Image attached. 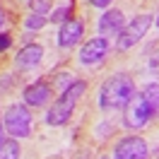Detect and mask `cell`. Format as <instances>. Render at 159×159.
<instances>
[{
	"label": "cell",
	"mask_w": 159,
	"mask_h": 159,
	"mask_svg": "<svg viewBox=\"0 0 159 159\" xmlns=\"http://www.w3.org/2000/svg\"><path fill=\"white\" fill-rule=\"evenodd\" d=\"M84 92H87V82L84 80H75L72 84H70L68 89L60 92V97L53 104H48V111H46V125L51 128H60V125H65L70 118H72V113L77 109L80 99L84 97Z\"/></svg>",
	"instance_id": "1"
},
{
	"label": "cell",
	"mask_w": 159,
	"mask_h": 159,
	"mask_svg": "<svg viewBox=\"0 0 159 159\" xmlns=\"http://www.w3.org/2000/svg\"><path fill=\"white\" fill-rule=\"evenodd\" d=\"M135 94V82L128 72H113L99 89L97 104L101 111H116L123 109L130 101V97Z\"/></svg>",
	"instance_id": "2"
},
{
	"label": "cell",
	"mask_w": 159,
	"mask_h": 159,
	"mask_svg": "<svg viewBox=\"0 0 159 159\" xmlns=\"http://www.w3.org/2000/svg\"><path fill=\"white\" fill-rule=\"evenodd\" d=\"M154 24V15L149 12H142L138 17H133L130 22H125V27L120 29V34L116 36V51L118 53H125L133 46H138L140 41L145 39V34L149 31V27Z\"/></svg>",
	"instance_id": "3"
},
{
	"label": "cell",
	"mask_w": 159,
	"mask_h": 159,
	"mask_svg": "<svg viewBox=\"0 0 159 159\" xmlns=\"http://www.w3.org/2000/svg\"><path fill=\"white\" fill-rule=\"evenodd\" d=\"M2 128L15 140H24L31 135V111L27 104H10L2 111Z\"/></svg>",
	"instance_id": "4"
},
{
	"label": "cell",
	"mask_w": 159,
	"mask_h": 159,
	"mask_svg": "<svg viewBox=\"0 0 159 159\" xmlns=\"http://www.w3.org/2000/svg\"><path fill=\"white\" fill-rule=\"evenodd\" d=\"M152 118H154V111L149 109L142 92H135L130 101L123 106V125L128 130H142Z\"/></svg>",
	"instance_id": "5"
},
{
	"label": "cell",
	"mask_w": 159,
	"mask_h": 159,
	"mask_svg": "<svg viewBox=\"0 0 159 159\" xmlns=\"http://www.w3.org/2000/svg\"><path fill=\"white\" fill-rule=\"evenodd\" d=\"M109 51H111V39H106V36H92V39H87L82 43V48L77 53V63L87 65V68L99 65L109 56Z\"/></svg>",
	"instance_id": "6"
},
{
	"label": "cell",
	"mask_w": 159,
	"mask_h": 159,
	"mask_svg": "<svg viewBox=\"0 0 159 159\" xmlns=\"http://www.w3.org/2000/svg\"><path fill=\"white\" fill-rule=\"evenodd\" d=\"M147 142L140 135H125L113 145V159H147Z\"/></svg>",
	"instance_id": "7"
},
{
	"label": "cell",
	"mask_w": 159,
	"mask_h": 159,
	"mask_svg": "<svg viewBox=\"0 0 159 159\" xmlns=\"http://www.w3.org/2000/svg\"><path fill=\"white\" fill-rule=\"evenodd\" d=\"M84 29H87V24L82 17H70L68 22H63L58 27V36H56V43H58V48H72V46H77L82 36H84Z\"/></svg>",
	"instance_id": "8"
},
{
	"label": "cell",
	"mask_w": 159,
	"mask_h": 159,
	"mask_svg": "<svg viewBox=\"0 0 159 159\" xmlns=\"http://www.w3.org/2000/svg\"><path fill=\"white\" fill-rule=\"evenodd\" d=\"M22 99L29 109H41V106H48L51 99H53V84L46 82V80H36L24 87L22 92Z\"/></svg>",
	"instance_id": "9"
},
{
	"label": "cell",
	"mask_w": 159,
	"mask_h": 159,
	"mask_svg": "<svg viewBox=\"0 0 159 159\" xmlns=\"http://www.w3.org/2000/svg\"><path fill=\"white\" fill-rule=\"evenodd\" d=\"M41 60H43V46L41 43H24L15 53V68L20 72H29V70L39 68Z\"/></svg>",
	"instance_id": "10"
},
{
	"label": "cell",
	"mask_w": 159,
	"mask_h": 159,
	"mask_svg": "<svg viewBox=\"0 0 159 159\" xmlns=\"http://www.w3.org/2000/svg\"><path fill=\"white\" fill-rule=\"evenodd\" d=\"M125 27V17H123V12L116 10V7H109V10H104V15L99 17L97 22V31H99V36H118L120 29Z\"/></svg>",
	"instance_id": "11"
},
{
	"label": "cell",
	"mask_w": 159,
	"mask_h": 159,
	"mask_svg": "<svg viewBox=\"0 0 159 159\" xmlns=\"http://www.w3.org/2000/svg\"><path fill=\"white\" fill-rule=\"evenodd\" d=\"M72 10H75V0H60V5L58 7H53V12H51V20L53 24H63V22H68L70 17H75L72 15Z\"/></svg>",
	"instance_id": "12"
},
{
	"label": "cell",
	"mask_w": 159,
	"mask_h": 159,
	"mask_svg": "<svg viewBox=\"0 0 159 159\" xmlns=\"http://www.w3.org/2000/svg\"><path fill=\"white\" fill-rule=\"evenodd\" d=\"M142 97L149 104V109L154 111V116L159 113V82H149L142 87Z\"/></svg>",
	"instance_id": "13"
},
{
	"label": "cell",
	"mask_w": 159,
	"mask_h": 159,
	"mask_svg": "<svg viewBox=\"0 0 159 159\" xmlns=\"http://www.w3.org/2000/svg\"><path fill=\"white\" fill-rule=\"evenodd\" d=\"M22 149H20V140L7 138L2 145H0V159H20Z\"/></svg>",
	"instance_id": "14"
},
{
	"label": "cell",
	"mask_w": 159,
	"mask_h": 159,
	"mask_svg": "<svg viewBox=\"0 0 159 159\" xmlns=\"http://www.w3.org/2000/svg\"><path fill=\"white\" fill-rule=\"evenodd\" d=\"M46 24H48V20H46L43 15H34V12H29V15L24 17V22H22V27L29 29V31H39V29H43Z\"/></svg>",
	"instance_id": "15"
},
{
	"label": "cell",
	"mask_w": 159,
	"mask_h": 159,
	"mask_svg": "<svg viewBox=\"0 0 159 159\" xmlns=\"http://www.w3.org/2000/svg\"><path fill=\"white\" fill-rule=\"evenodd\" d=\"M29 10L34 12V15H48V12H53V5H51V0H29Z\"/></svg>",
	"instance_id": "16"
},
{
	"label": "cell",
	"mask_w": 159,
	"mask_h": 159,
	"mask_svg": "<svg viewBox=\"0 0 159 159\" xmlns=\"http://www.w3.org/2000/svg\"><path fill=\"white\" fill-rule=\"evenodd\" d=\"M72 82H75V77H72L70 72H60V75H56V87H58L60 92H63V89H68Z\"/></svg>",
	"instance_id": "17"
},
{
	"label": "cell",
	"mask_w": 159,
	"mask_h": 159,
	"mask_svg": "<svg viewBox=\"0 0 159 159\" xmlns=\"http://www.w3.org/2000/svg\"><path fill=\"white\" fill-rule=\"evenodd\" d=\"M12 46V36L7 31H0V51H7Z\"/></svg>",
	"instance_id": "18"
},
{
	"label": "cell",
	"mask_w": 159,
	"mask_h": 159,
	"mask_svg": "<svg viewBox=\"0 0 159 159\" xmlns=\"http://www.w3.org/2000/svg\"><path fill=\"white\" fill-rule=\"evenodd\" d=\"M87 2H89L92 7H97V10H109L113 0H87Z\"/></svg>",
	"instance_id": "19"
},
{
	"label": "cell",
	"mask_w": 159,
	"mask_h": 159,
	"mask_svg": "<svg viewBox=\"0 0 159 159\" xmlns=\"http://www.w3.org/2000/svg\"><path fill=\"white\" fill-rule=\"evenodd\" d=\"M5 22H7V12L0 7V31H2V27H5Z\"/></svg>",
	"instance_id": "20"
},
{
	"label": "cell",
	"mask_w": 159,
	"mask_h": 159,
	"mask_svg": "<svg viewBox=\"0 0 159 159\" xmlns=\"http://www.w3.org/2000/svg\"><path fill=\"white\" fill-rule=\"evenodd\" d=\"M5 135H7V133H5V128H2V125H0V145H2V142H5Z\"/></svg>",
	"instance_id": "21"
},
{
	"label": "cell",
	"mask_w": 159,
	"mask_h": 159,
	"mask_svg": "<svg viewBox=\"0 0 159 159\" xmlns=\"http://www.w3.org/2000/svg\"><path fill=\"white\" fill-rule=\"evenodd\" d=\"M99 159H109V157H99Z\"/></svg>",
	"instance_id": "22"
}]
</instances>
